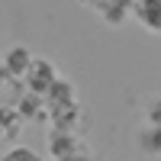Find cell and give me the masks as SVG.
Wrapping results in <instances>:
<instances>
[{
  "instance_id": "277c9868",
  "label": "cell",
  "mask_w": 161,
  "mask_h": 161,
  "mask_svg": "<svg viewBox=\"0 0 161 161\" xmlns=\"http://www.w3.org/2000/svg\"><path fill=\"white\" fill-rule=\"evenodd\" d=\"M32 58H36V55H32L26 45H13V48H7V55L0 58V61L7 64V71H10L13 80H23L26 71H29V64H32Z\"/></svg>"
},
{
  "instance_id": "7a4b0ae2",
  "label": "cell",
  "mask_w": 161,
  "mask_h": 161,
  "mask_svg": "<svg viewBox=\"0 0 161 161\" xmlns=\"http://www.w3.org/2000/svg\"><path fill=\"white\" fill-rule=\"evenodd\" d=\"M61 74H58V68L52 64L48 58H32V64H29V71H26V77H23V84L29 87V90H39V93H45L52 84H55Z\"/></svg>"
},
{
  "instance_id": "ba28073f",
  "label": "cell",
  "mask_w": 161,
  "mask_h": 161,
  "mask_svg": "<svg viewBox=\"0 0 161 161\" xmlns=\"http://www.w3.org/2000/svg\"><path fill=\"white\" fill-rule=\"evenodd\" d=\"M48 123L52 126H61V129H77L80 123V103H64V106H52L48 110Z\"/></svg>"
},
{
  "instance_id": "6da1fadb",
  "label": "cell",
  "mask_w": 161,
  "mask_h": 161,
  "mask_svg": "<svg viewBox=\"0 0 161 161\" xmlns=\"http://www.w3.org/2000/svg\"><path fill=\"white\" fill-rule=\"evenodd\" d=\"M48 155L58 158V161H68V158H84L87 152L80 148V139H77L74 129L52 126V132H48Z\"/></svg>"
},
{
  "instance_id": "30bf717a",
  "label": "cell",
  "mask_w": 161,
  "mask_h": 161,
  "mask_svg": "<svg viewBox=\"0 0 161 161\" xmlns=\"http://www.w3.org/2000/svg\"><path fill=\"white\" fill-rule=\"evenodd\" d=\"M7 161H36L39 158V152H32V148H26V145H13V148H7V155H3Z\"/></svg>"
},
{
  "instance_id": "8992f818",
  "label": "cell",
  "mask_w": 161,
  "mask_h": 161,
  "mask_svg": "<svg viewBox=\"0 0 161 161\" xmlns=\"http://www.w3.org/2000/svg\"><path fill=\"white\" fill-rule=\"evenodd\" d=\"M132 7H136V0H106L97 10V16L106 26H123L126 19H132Z\"/></svg>"
},
{
  "instance_id": "8fae6325",
  "label": "cell",
  "mask_w": 161,
  "mask_h": 161,
  "mask_svg": "<svg viewBox=\"0 0 161 161\" xmlns=\"http://www.w3.org/2000/svg\"><path fill=\"white\" fill-rule=\"evenodd\" d=\"M145 123H158L161 126V97H152L145 103Z\"/></svg>"
},
{
  "instance_id": "3957f363",
  "label": "cell",
  "mask_w": 161,
  "mask_h": 161,
  "mask_svg": "<svg viewBox=\"0 0 161 161\" xmlns=\"http://www.w3.org/2000/svg\"><path fill=\"white\" fill-rule=\"evenodd\" d=\"M132 19L148 32H161V0H136Z\"/></svg>"
},
{
  "instance_id": "5b68a950",
  "label": "cell",
  "mask_w": 161,
  "mask_h": 161,
  "mask_svg": "<svg viewBox=\"0 0 161 161\" xmlns=\"http://www.w3.org/2000/svg\"><path fill=\"white\" fill-rule=\"evenodd\" d=\"M136 148L145 158H161V126L158 123H145L136 136Z\"/></svg>"
},
{
  "instance_id": "7c38bea8",
  "label": "cell",
  "mask_w": 161,
  "mask_h": 161,
  "mask_svg": "<svg viewBox=\"0 0 161 161\" xmlns=\"http://www.w3.org/2000/svg\"><path fill=\"white\" fill-rule=\"evenodd\" d=\"M77 3H80V7H90L93 13H97V10H100V7L106 3V0H77Z\"/></svg>"
},
{
  "instance_id": "52a82bcc",
  "label": "cell",
  "mask_w": 161,
  "mask_h": 161,
  "mask_svg": "<svg viewBox=\"0 0 161 161\" xmlns=\"http://www.w3.org/2000/svg\"><path fill=\"white\" fill-rule=\"evenodd\" d=\"M77 100V87L71 84L68 77H58L55 84H52L45 90V106L52 110V106H64V103H74Z\"/></svg>"
},
{
  "instance_id": "4fadbf2b",
  "label": "cell",
  "mask_w": 161,
  "mask_h": 161,
  "mask_svg": "<svg viewBox=\"0 0 161 161\" xmlns=\"http://www.w3.org/2000/svg\"><path fill=\"white\" fill-rule=\"evenodd\" d=\"M7 80H13V77H10V71H7V64H3V61H0V87H3V84H7Z\"/></svg>"
},
{
  "instance_id": "9c48e42d",
  "label": "cell",
  "mask_w": 161,
  "mask_h": 161,
  "mask_svg": "<svg viewBox=\"0 0 161 161\" xmlns=\"http://www.w3.org/2000/svg\"><path fill=\"white\" fill-rule=\"evenodd\" d=\"M23 126V113L16 106H0V139H13Z\"/></svg>"
}]
</instances>
